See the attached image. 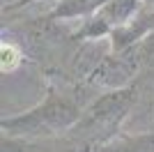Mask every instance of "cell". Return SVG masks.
<instances>
[{"instance_id": "cell-2", "label": "cell", "mask_w": 154, "mask_h": 152, "mask_svg": "<svg viewBox=\"0 0 154 152\" xmlns=\"http://www.w3.org/2000/svg\"><path fill=\"white\" fill-rule=\"evenodd\" d=\"M136 99L134 90H122V92H113L106 95L97 101L94 106L78 118V125L74 129V136H88V134H110V129L124 118L127 108Z\"/></svg>"}, {"instance_id": "cell-4", "label": "cell", "mask_w": 154, "mask_h": 152, "mask_svg": "<svg viewBox=\"0 0 154 152\" xmlns=\"http://www.w3.org/2000/svg\"><path fill=\"white\" fill-rule=\"evenodd\" d=\"M108 0H64L62 5L53 12V16H78V14L92 12L94 7L106 5Z\"/></svg>"}, {"instance_id": "cell-5", "label": "cell", "mask_w": 154, "mask_h": 152, "mask_svg": "<svg viewBox=\"0 0 154 152\" xmlns=\"http://www.w3.org/2000/svg\"><path fill=\"white\" fill-rule=\"evenodd\" d=\"M21 62V53L12 44H2V71H12Z\"/></svg>"}, {"instance_id": "cell-3", "label": "cell", "mask_w": 154, "mask_h": 152, "mask_svg": "<svg viewBox=\"0 0 154 152\" xmlns=\"http://www.w3.org/2000/svg\"><path fill=\"white\" fill-rule=\"evenodd\" d=\"M92 152H154V131L145 136H117L99 143Z\"/></svg>"}, {"instance_id": "cell-6", "label": "cell", "mask_w": 154, "mask_h": 152, "mask_svg": "<svg viewBox=\"0 0 154 152\" xmlns=\"http://www.w3.org/2000/svg\"><path fill=\"white\" fill-rule=\"evenodd\" d=\"M21 2H30V0H21Z\"/></svg>"}, {"instance_id": "cell-1", "label": "cell", "mask_w": 154, "mask_h": 152, "mask_svg": "<svg viewBox=\"0 0 154 152\" xmlns=\"http://www.w3.org/2000/svg\"><path fill=\"white\" fill-rule=\"evenodd\" d=\"M78 118H81V113L71 101L62 99V97H48L44 106L30 111L26 118L2 120V129H7L9 134H16L21 127H26V129H30L28 134H42V131H53V129L69 127Z\"/></svg>"}, {"instance_id": "cell-7", "label": "cell", "mask_w": 154, "mask_h": 152, "mask_svg": "<svg viewBox=\"0 0 154 152\" xmlns=\"http://www.w3.org/2000/svg\"><path fill=\"white\" fill-rule=\"evenodd\" d=\"M152 2H154V0H152Z\"/></svg>"}]
</instances>
